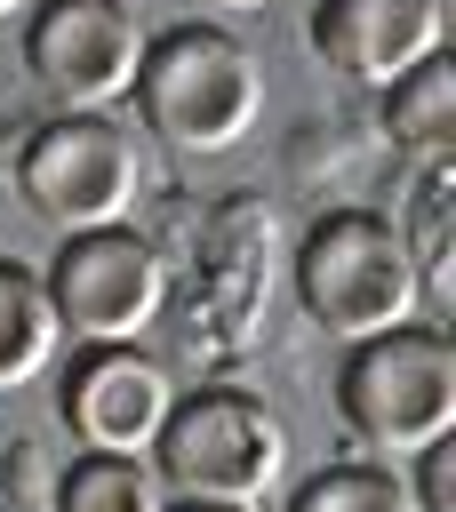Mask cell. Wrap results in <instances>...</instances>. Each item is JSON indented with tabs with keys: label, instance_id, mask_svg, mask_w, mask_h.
<instances>
[{
	"label": "cell",
	"instance_id": "cell-1",
	"mask_svg": "<svg viewBox=\"0 0 456 512\" xmlns=\"http://www.w3.org/2000/svg\"><path fill=\"white\" fill-rule=\"evenodd\" d=\"M136 112L176 152H232L264 112V64L224 24H168L144 40L136 64Z\"/></svg>",
	"mask_w": 456,
	"mask_h": 512
},
{
	"label": "cell",
	"instance_id": "cell-2",
	"mask_svg": "<svg viewBox=\"0 0 456 512\" xmlns=\"http://www.w3.org/2000/svg\"><path fill=\"white\" fill-rule=\"evenodd\" d=\"M160 496L176 504H224V512H256L280 488L288 464V432L264 400L248 392H192L168 408V424L144 448Z\"/></svg>",
	"mask_w": 456,
	"mask_h": 512
},
{
	"label": "cell",
	"instance_id": "cell-3",
	"mask_svg": "<svg viewBox=\"0 0 456 512\" xmlns=\"http://www.w3.org/2000/svg\"><path fill=\"white\" fill-rule=\"evenodd\" d=\"M296 296H304V312L328 336L360 344V336L408 328L424 280H416L408 240H400L392 216H376V208H328L304 232V248H296Z\"/></svg>",
	"mask_w": 456,
	"mask_h": 512
},
{
	"label": "cell",
	"instance_id": "cell-4",
	"mask_svg": "<svg viewBox=\"0 0 456 512\" xmlns=\"http://www.w3.org/2000/svg\"><path fill=\"white\" fill-rule=\"evenodd\" d=\"M336 408L360 448L416 456L456 432V344L440 328H384L360 336L336 368Z\"/></svg>",
	"mask_w": 456,
	"mask_h": 512
},
{
	"label": "cell",
	"instance_id": "cell-5",
	"mask_svg": "<svg viewBox=\"0 0 456 512\" xmlns=\"http://www.w3.org/2000/svg\"><path fill=\"white\" fill-rule=\"evenodd\" d=\"M16 192L56 240L128 224V208L144 192L136 128L120 112H56V120H40L24 136V152H16Z\"/></svg>",
	"mask_w": 456,
	"mask_h": 512
},
{
	"label": "cell",
	"instance_id": "cell-6",
	"mask_svg": "<svg viewBox=\"0 0 456 512\" xmlns=\"http://www.w3.org/2000/svg\"><path fill=\"white\" fill-rule=\"evenodd\" d=\"M40 288H48V312H56L64 336H80V344H136L160 320L168 272H160V248L136 224H104V232L56 240V264L40 272Z\"/></svg>",
	"mask_w": 456,
	"mask_h": 512
},
{
	"label": "cell",
	"instance_id": "cell-7",
	"mask_svg": "<svg viewBox=\"0 0 456 512\" xmlns=\"http://www.w3.org/2000/svg\"><path fill=\"white\" fill-rule=\"evenodd\" d=\"M144 32L120 0H40L24 24V72L56 112H112L136 88Z\"/></svg>",
	"mask_w": 456,
	"mask_h": 512
},
{
	"label": "cell",
	"instance_id": "cell-8",
	"mask_svg": "<svg viewBox=\"0 0 456 512\" xmlns=\"http://www.w3.org/2000/svg\"><path fill=\"white\" fill-rule=\"evenodd\" d=\"M168 408H176V384L136 344H80V360L56 384V416L80 456H144Z\"/></svg>",
	"mask_w": 456,
	"mask_h": 512
},
{
	"label": "cell",
	"instance_id": "cell-9",
	"mask_svg": "<svg viewBox=\"0 0 456 512\" xmlns=\"http://www.w3.org/2000/svg\"><path fill=\"white\" fill-rule=\"evenodd\" d=\"M440 0H320L312 8V48L336 64L352 88H392L416 64L440 56Z\"/></svg>",
	"mask_w": 456,
	"mask_h": 512
},
{
	"label": "cell",
	"instance_id": "cell-10",
	"mask_svg": "<svg viewBox=\"0 0 456 512\" xmlns=\"http://www.w3.org/2000/svg\"><path fill=\"white\" fill-rule=\"evenodd\" d=\"M384 136L400 152H416L424 168H448V152H456V64L448 56L416 64L408 80L384 88Z\"/></svg>",
	"mask_w": 456,
	"mask_h": 512
},
{
	"label": "cell",
	"instance_id": "cell-11",
	"mask_svg": "<svg viewBox=\"0 0 456 512\" xmlns=\"http://www.w3.org/2000/svg\"><path fill=\"white\" fill-rule=\"evenodd\" d=\"M56 344H64V328H56V312H48L40 272L0 264V392L32 384V376L56 360Z\"/></svg>",
	"mask_w": 456,
	"mask_h": 512
},
{
	"label": "cell",
	"instance_id": "cell-12",
	"mask_svg": "<svg viewBox=\"0 0 456 512\" xmlns=\"http://www.w3.org/2000/svg\"><path fill=\"white\" fill-rule=\"evenodd\" d=\"M160 480L144 456H72L56 480V512H160Z\"/></svg>",
	"mask_w": 456,
	"mask_h": 512
},
{
	"label": "cell",
	"instance_id": "cell-13",
	"mask_svg": "<svg viewBox=\"0 0 456 512\" xmlns=\"http://www.w3.org/2000/svg\"><path fill=\"white\" fill-rule=\"evenodd\" d=\"M288 512H416V504H408V480H400L392 464L352 456V464L312 472V480L288 496Z\"/></svg>",
	"mask_w": 456,
	"mask_h": 512
},
{
	"label": "cell",
	"instance_id": "cell-14",
	"mask_svg": "<svg viewBox=\"0 0 456 512\" xmlns=\"http://www.w3.org/2000/svg\"><path fill=\"white\" fill-rule=\"evenodd\" d=\"M408 504L416 512H456V432L416 448V480H408Z\"/></svg>",
	"mask_w": 456,
	"mask_h": 512
},
{
	"label": "cell",
	"instance_id": "cell-15",
	"mask_svg": "<svg viewBox=\"0 0 456 512\" xmlns=\"http://www.w3.org/2000/svg\"><path fill=\"white\" fill-rule=\"evenodd\" d=\"M200 8H232L240 16V8H272V0H200Z\"/></svg>",
	"mask_w": 456,
	"mask_h": 512
},
{
	"label": "cell",
	"instance_id": "cell-16",
	"mask_svg": "<svg viewBox=\"0 0 456 512\" xmlns=\"http://www.w3.org/2000/svg\"><path fill=\"white\" fill-rule=\"evenodd\" d=\"M160 512H224V504H160Z\"/></svg>",
	"mask_w": 456,
	"mask_h": 512
},
{
	"label": "cell",
	"instance_id": "cell-17",
	"mask_svg": "<svg viewBox=\"0 0 456 512\" xmlns=\"http://www.w3.org/2000/svg\"><path fill=\"white\" fill-rule=\"evenodd\" d=\"M16 8H32V0H0V16H16Z\"/></svg>",
	"mask_w": 456,
	"mask_h": 512
},
{
	"label": "cell",
	"instance_id": "cell-18",
	"mask_svg": "<svg viewBox=\"0 0 456 512\" xmlns=\"http://www.w3.org/2000/svg\"><path fill=\"white\" fill-rule=\"evenodd\" d=\"M120 8H128V0H120Z\"/></svg>",
	"mask_w": 456,
	"mask_h": 512
}]
</instances>
